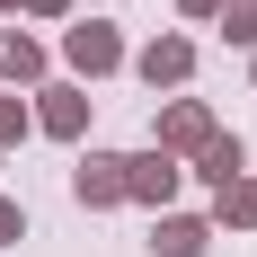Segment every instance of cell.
Listing matches in <instances>:
<instances>
[{
  "instance_id": "obj_16",
  "label": "cell",
  "mask_w": 257,
  "mask_h": 257,
  "mask_svg": "<svg viewBox=\"0 0 257 257\" xmlns=\"http://www.w3.org/2000/svg\"><path fill=\"white\" fill-rule=\"evenodd\" d=\"M0 9H18V0H0Z\"/></svg>"
},
{
  "instance_id": "obj_13",
  "label": "cell",
  "mask_w": 257,
  "mask_h": 257,
  "mask_svg": "<svg viewBox=\"0 0 257 257\" xmlns=\"http://www.w3.org/2000/svg\"><path fill=\"white\" fill-rule=\"evenodd\" d=\"M18 231H27V213L9 204V195H0V239H18Z\"/></svg>"
},
{
  "instance_id": "obj_9",
  "label": "cell",
  "mask_w": 257,
  "mask_h": 257,
  "mask_svg": "<svg viewBox=\"0 0 257 257\" xmlns=\"http://www.w3.org/2000/svg\"><path fill=\"white\" fill-rule=\"evenodd\" d=\"M222 36L231 45H257V0H222Z\"/></svg>"
},
{
  "instance_id": "obj_14",
  "label": "cell",
  "mask_w": 257,
  "mask_h": 257,
  "mask_svg": "<svg viewBox=\"0 0 257 257\" xmlns=\"http://www.w3.org/2000/svg\"><path fill=\"white\" fill-rule=\"evenodd\" d=\"M178 9H186V18H222V0H178Z\"/></svg>"
},
{
  "instance_id": "obj_11",
  "label": "cell",
  "mask_w": 257,
  "mask_h": 257,
  "mask_svg": "<svg viewBox=\"0 0 257 257\" xmlns=\"http://www.w3.org/2000/svg\"><path fill=\"white\" fill-rule=\"evenodd\" d=\"M0 62H9V71H18V80H36V71H45V53L27 45V36H9V45H0Z\"/></svg>"
},
{
  "instance_id": "obj_7",
  "label": "cell",
  "mask_w": 257,
  "mask_h": 257,
  "mask_svg": "<svg viewBox=\"0 0 257 257\" xmlns=\"http://www.w3.org/2000/svg\"><path fill=\"white\" fill-rule=\"evenodd\" d=\"M80 124H89V98H80V89H45V133H62V142H71Z\"/></svg>"
},
{
  "instance_id": "obj_5",
  "label": "cell",
  "mask_w": 257,
  "mask_h": 257,
  "mask_svg": "<svg viewBox=\"0 0 257 257\" xmlns=\"http://www.w3.org/2000/svg\"><path fill=\"white\" fill-rule=\"evenodd\" d=\"M71 186H80V204H115V195H124V160H106V151H98V160H80V178H71Z\"/></svg>"
},
{
  "instance_id": "obj_1",
  "label": "cell",
  "mask_w": 257,
  "mask_h": 257,
  "mask_svg": "<svg viewBox=\"0 0 257 257\" xmlns=\"http://www.w3.org/2000/svg\"><path fill=\"white\" fill-rule=\"evenodd\" d=\"M124 195H142V204H169V195H178V160H169V151L124 160Z\"/></svg>"
},
{
  "instance_id": "obj_2",
  "label": "cell",
  "mask_w": 257,
  "mask_h": 257,
  "mask_svg": "<svg viewBox=\"0 0 257 257\" xmlns=\"http://www.w3.org/2000/svg\"><path fill=\"white\" fill-rule=\"evenodd\" d=\"M62 53H71L80 71H115V62H124V45H115V27H98V18H89V27H71V45H62Z\"/></svg>"
},
{
  "instance_id": "obj_10",
  "label": "cell",
  "mask_w": 257,
  "mask_h": 257,
  "mask_svg": "<svg viewBox=\"0 0 257 257\" xmlns=\"http://www.w3.org/2000/svg\"><path fill=\"white\" fill-rule=\"evenodd\" d=\"M222 222H239V231L257 222V186H248V178H231V186H222Z\"/></svg>"
},
{
  "instance_id": "obj_3",
  "label": "cell",
  "mask_w": 257,
  "mask_h": 257,
  "mask_svg": "<svg viewBox=\"0 0 257 257\" xmlns=\"http://www.w3.org/2000/svg\"><path fill=\"white\" fill-rule=\"evenodd\" d=\"M186 71H195V45H186V36L142 45V80H151V89H169V80H186Z\"/></svg>"
},
{
  "instance_id": "obj_12",
  "label": "cell",
  "mask_w": 257,
  "mask_h": 257,
  "mask_svg": "<svg viewBox=\"0 0 257 257\" xmlns=\"http://www.w3.org/2000/svg\"><path fill=\"white\" fill-rule=\"evenodd\" d=\"M18 133H27V106H9V98H0V142H18Z\"/></svg>"
},
{
  "instance_id": "obj_4",
  "label": "cell",
  "mask_w": 257,
  "mask_h": 257,
  "mask_svg": "<svg viewBox=\"0 0 257 257\" xmlns=\"http://www.w3.org/2000/svg\"><path fill=\"white\" fill-rule=\"evenodd\" d=\"M204 142H213L204 106H169V115H160V151H204Z\"/></svg>"
},
{
  "instance_id": "obj_6",
  "label": "cell",
  "mask_w": 257,
  "mask_h": 257,
  "mask_svg": "<svg viewBox=\"0 0 257 257\" xmlns=\"http://www.w3.org/2000/svg\"><path fill=\"white\" fill-rule=\"evenodd\" d=\"M151 248H160V257H204V222H186V213H169V222L151 231Z\"/></svg>"
},
{
  "instance_id": "obj_15",
  "label": "cell",
  "mask_w": 257,
  "mask_h": 257,
  "mask_svg": "<svg viewBox=\"0 0 257 257\" xmlns=\"http://www.w3.org/2000/svg\"><path fill=\"white\" fill-rule=\"evenodd\" d=\"M36 9H45V18H62V0H36Z\"/></svg>"
},
{
  "instance_id": "obj_8",
  "label": "cell",
  "mask_w": 257,
  "mask_h": 257,
  "mask_svg": "<svg viewBox=\"0 0 257 257\" xmlns=\"http://www.w3.org/2000/svg\"><path fill=\"white\" fill-rule=\"evenodd\" d=\"M195 160H204V178H213V186H231L239 169H248V151H239L231 133H213V142H204V151H195Z\"/></svg>"
}]
</instances>
